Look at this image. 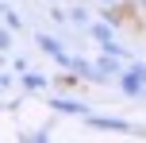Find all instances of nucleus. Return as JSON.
<instances>
[{
	"instance_id": "9d476101",
	"label": "nucleus",
	"mask_w": 146,
	"mask_h": 143,
	"mask_svg": "<svg viewBox=\"0 0 146 143\" xmlns=\"http://www.w3.org/2000/svg\"><path fill=\"white\" fill-rule=\"evenodd\" d=\"M0 50H4V54L12 50V27H4V31H0Z\"/></svg>"
},
{
	"instance_id": "dca6fc26",
	"label": "nucleus",
	"mask_w": 146,
	"mask_h": 143,
	"mask_svg": "<svg viewBox=\"0 0 146 143\" xmlns=\"http://www.w3.org/2000/svg\"><path fill=\"white\" fill-rule=\"evenodd\" d=\"M46 4H54V0H46Z\"/></svg>"
},
{
	"instance_id": "f03ea898",
	"label": "nucleus",
	"mask_w": 146,
	"mask_h": 143,
	"mask_svg": "<svg viewBox=\"0 0 146 143\" xmlns=\"http://www.w3.org/2000/svg\"><path fill=\"white\" fill-rule=\"evenodd\" d=\"M96 70L104 74V81H119V74L127 70V58H119V54H108V50H100V58H96Z\"/></svg>"
},
{
	"instance_id": "f8f14e48",
	"label": "nucleus",
	"mask_w": 146,
	"mask_h": 143,
	"mask_svg": "<svg viewBox=\"0 0 146 143\" xmlns=\"http://www.w3.org/2000/svg\"><path fill=\"white\" fill-rule=\"evenodd\" d=\"M12 85H15V74H0V89L12 93Z\"/></svg>"
},
{
	"instance_id": "4468645a",
	"label": "nucleus",
	"mask_w": 146,
	"mask_h": 143,
	"mask_svg": "<svg viewBox=\"0 0 146 143\" xmlns=\"http://www.w3.org/2000/svg\"><path fill=\"white\" fill-rule=\"evenodd\" d=\"M96 4H100V8H104V4H127V0H96Z\"/></svg>"
},
{
	"instance_id": "f3484780",
	"label": "nucleus",
	"mask_w": 146,
	"mask_h": 143,
	"mask_svg": "<svg viewBox=\"0 0 146 143\" xmlns=\"http://www.w3.org/2000/svg\"><path fill=\"white\" fill-rule=\"evenodd\" d=\"M4 4H8V0H4Z\"/></svg>"
},
{
	"instance_id": "20e7f679",
	"label": "nucleus",
	"mask_w": 146,
	"mask_h": 143,
	"mask_svg": "<svg viewBox=\"0 0 146 143\" xmlns=\"http://www.w3.org/2000/svg\"><path fill=\"white\" fill-rule=\"evenodd\" d=\"M50 108H54V112H62V116H81V120L88 116V105H85V101H77V97H54Z\"/></svg>"
},
{
	"instance_id": "1a4fd4ad",
	"label": "nucleus",
	"mask_w": 146,
	"mask_h": 143,
	"mask_svg": "<svg viewBox=\"0 0 146 143\" xmlns=\"http://www.w3.org/2000/svg\"><path fill=\"white\" fill-rule=\"evenodd\" d=\"M4 27H12V31H19V27H23V19H19V15H15L8 4H4Z\"/></svg>"
},
{
	"instance_id": "0eeeda50",
	"label": "nucleus",
	"mask_w": 146,
	"mask_h": 143,
	"mask_svg": "<svg viewBox=\"0 0 146 143\" xmlns=\"http://www.w3.org/2000/svg\"><path fill=\"white\" fill-rule=\"evenodd\" d=\"M69 23L88 31V27H92V15H88V8H81V4H77V8H69Z\"/></svg>"
},
{
	"instance_id": "9b49d317",
	"label": "nucleus",
	"mask_w": 146,
	"mask_h": 143,
	"mask_svg": "<svg viewBox=\"0 0 146 143\" xmlns=\"http://www.w3.org/2000/svg\"><path fill=\"white\" fill-rule=\"evenodd\" d=\"M50 19L54 23H69V12H66V8H50Z\"/></svg>"
},
{
	"instance_id": "2eb2a0df",
	"label": "nucleus",
	"mask_w": 146,
	"mask_h": 143,
	"mask_svg": "<svg viewBox=\"0 0 146 143\" xmlns=\"http://www.w3.org/2000/svg\"><path fill=\"white\" fill-rule=\"evenodd\" d=\"M135 4H139V8H146V0H135Z\"/></svg>"
},
{
	"instance_id": "423d86ee",
	"label": "nucleus",
	"mask_w": 146,
	"mask_h": 143,
	"mask_svg": "<svg viewBox=\"0 0 146 143\" xmlns=\"http://www.w3.org/2000/svg\"><path fill=\"white\" fill-rule=\"evenodd\" d=\"M19 81H23V89H27V93H42L46 85H50V81H46V74H35V70L19 74Z\"/></svg>"
},
{
	"instance_id": "7ed1b4c3",
	"label": "nucleus",
	"mask_w": 146,
	"mask_h": 143,
	"mask_svg": "<svg viewBox=\"0 0 146 143\" xmlns=\"http://www.w3.org/2000/svg\"><path fill=\"white\" fill-rule=\"evenodd\" d=\"M85 124H88V128H96V132H131V124H127L123 116H100V112H88Z\"/></svg>"
},
{
	"instance_id": "39448f33",
	"label": "nucleus",
	"mask_w": 146,
	"mask_h": 143,
	"mask_svg": "<svg viewBox=\"0 0 146 143\" xmlns=\"http://www.w3.org/2000/svg\"><path fill=\"white\" fill-rule=\"evenodd\" d=\"M35 43H38V50H46L54 62L66 54V46H62V43H58V35H50V31H38V35H35Z\"/></svg>"
},
{
	"instance_id": "ddd939ff",
	"label": "nucleus",
	"mask_w": 146,
	"mask_h": 143,
	"mask_svg": "<svg viewBox=\"0 0 146 143\" xmlns=\"http://www.w3.org/2000/svg\"><path fill=\"white\" fill-rule=\"evenodd\" d=\"M12 70H15V74H27V58H19V54H15V58H12Z\"/></svg>"
},
{
	"instance_id": "f257e3e1",
	"label": "nucleus",
	"mask_w": 146,
	"mask_h": 143,
	"mask_svg": "<svg viewBox=\"0 0 146 143\" xmlns=\"http://www.w3.org/2000/svg\"><path fill=\"white\" fill-rule=\"evenodd\" d=\"M88 39H92V43L100 46V50H108V54H119V58H127V62H131V50H127V46L115 39L111 23H92V27H88Z\"/></svg>"
},
{
	"instance_id": "6e6552de",
	"label": "nucleus",
	"mask_w": 146,
	"mask_h": 143,
	"mask_svg": "<svg viewBox=\"0 0 146 143\" xmlns=\"http://www.w3.org/2000/svg\"><path fill=\"white\" fill-rule=\"evenodd\" d=\"M19 139H23V143H46V139H50V124H42V128H31V132H23Z\"/></svg>"
}]
</instances>
